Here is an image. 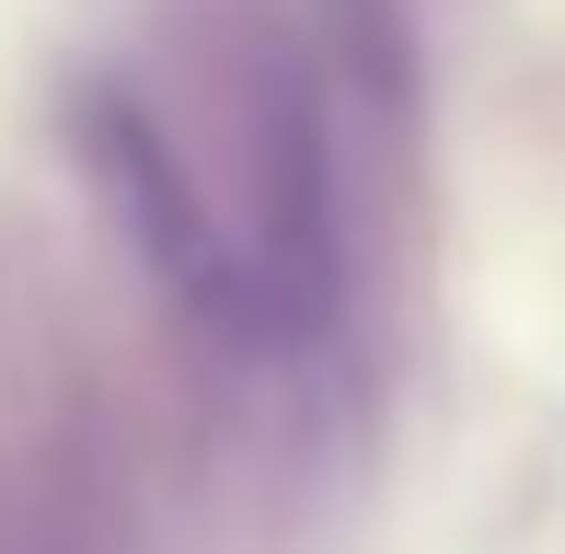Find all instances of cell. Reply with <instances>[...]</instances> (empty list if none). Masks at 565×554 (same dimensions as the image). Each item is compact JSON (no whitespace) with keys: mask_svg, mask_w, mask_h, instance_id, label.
<instances>
[{"mask_svg":"<svg viewBox=\"0 0 565 554\" xmlns=\"http://www.w3.org/2000/svg\"><path fill=\"white\" fill-rule=\"evenodd\" d=\"M243 255L266 277L277 359H323L347 335V150H335V82L312 46H254L243 58Z\"/></svg>","mask_w":565,"mask_h":554,"instance_id":"obj_2","label":"cell"},{"mask_svg":"<svg viewBox=\"0 0 565 554\" xmlns=\"http://www.w3.org/2000/svg\"><path fill=\"white\" fill-rule=\"evenodd\" d=\"M70 162H82L93 209L116 220L127 266L150 277V300H162L196 347H220V359H277L266 277L243 255V220L209 196V173L185 162V139H173L127 82H82L70 93Z\"/></svg>","mask_w":565,"mask_h":554,"instance_id":"obj_1","label":"cell"},{"mask_svg":"<svg viewBox=\"0 0 565 554\" xmlns=\"http://www.w3.org/2000/svg\"><path fill=\"white\" fill-rule=\"evenodd\" d=\"M289 12H300L312 70L335 82V105L381 116V128H404V116H416L427 58H416V12H404V0H289Z\"/></svg>","mask_w":565,"mask_h":554,"instance_id":"obj_3","label":"cell"}]
</instances>
